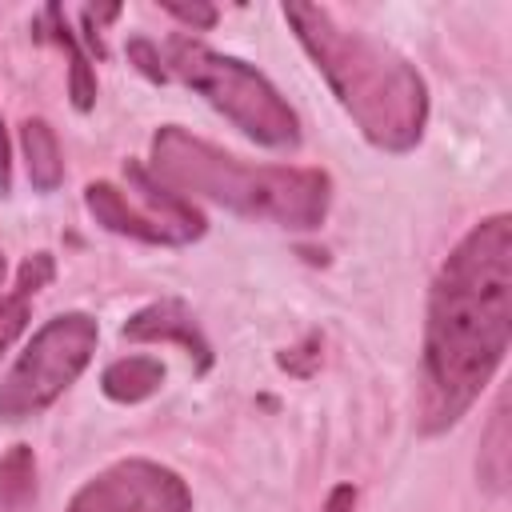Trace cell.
<instances>
[{
  "instance_id": "cell-1",
  "label": "cell",
  "mask_w": 512,
  "mask_h": 512,
  "mask_svg": "<svg viewBox=\"0 0 512 512\" xmlns=\"http://www.w3.org/2000/svg\"><path fill=\"white\" fill-rule=\"evenodd\" d=\"M512 340V216L496 212L468 228L448 252L424 320L420 432L436 436L460 424L492 384Z\"/></svg>"
},
{
  "instance_id": "cell-2",
  "label": "cell",
  "mask_w": 512,
  "mask_h": 512,
  "mask_svg": "<svg viewBox=\"0 0 512 512\" xmlns=\"http://www.w3.org/2000/svg\"><path fill=\"white\" fill-rule=\"evenodd\" d=\"M300 48L316 60L340 108L356 120L360 136L380 152H412L428 124L424 76L376 36L348 28L324 4H284Z\"/></svg>"
},
{
  "instance_id": "cell-3",
  "label": "cell",
  "mask_w": 512,
  "mask_h": 512,
  "mask_svg": "<svg viewBox=\"0 0 512 512\" xmlns=\"http://www.w3.org/2000/svg\"><path fill=\"white\" fill-rule=\"evenodd\" d=\"M152 176L176 196L212 200L236 216L268 220L288 232H312L332 204V180L320 168L244 164L232 152L192 136L180 124H164L152 136Z\"/></svg>"
},
{
  "instance_id": "cell-4",
  "label": "cell",
  "mask_w": 512,
  "mask_h": 512,
  "mask_svg": "<svg viewBox=\"0 0 512 512\" xmlns=\"http://www.w3.org/2000/svg\"><path fill=\"white\" fill-rule=\"evenodd\" d=\"M168 76L184 80L192 92H200L220 116H228L248 140L264 148H296L300 144V116L292 104L276 92V84L256 72L252 64L224 56L192 36H172L164 48Z\"/></svg>"
},
{
  "instance_id": "cell-5",
  "label": "cell",
  "mask_w": 512,
  "mask_h": 512,
  "mask_svg": "<svg viewBox=\"0 0 512 512\" xmlns=\"http://www.w3.org/2000/svg\"><path fill=\"white\" fill-rule=\"evenodd\" d=\"M96 344L100 324L88 312H60L48 324H40L28 348L0 380V420L20 424L52 408L64 396V388H72L76 376L88 368Z\"/></svg>"
},
{
  "instance_id": "cell-6",
  "label": "cell",
  "mask_w": 512,
  "mask_h": 512,
  "mask_svg": "<svg viewBox=\"0 0 512 512\" xmlns=\"http://www.w3.org/2000/svg\"><path fill=\"white\" fill-rule=\"evenodd\" d=\"M64 512H192V492L180 472L128 456L84 480Z\"/></svg>"
},
{
  "instance_id": "cell-7",
  "label": "cell",
  "mask_w": 512,
  "mask_h": 512,
  "mask_svg": "<svg viewBox=\"0 0 512 512\" xmlns=\"http://www.w3.org/2000/svg\"><path fill=\"white\" fill-rule=\"evenodd\" d=\"M120 336L132 340V344H180L196 360V372H208L212 368V344L200 332V324H196V316H192V308L184 300L144 304L140 312H132L124 320Z\"/></svg>"
},
{
  "instance_id": "cell-8",
  "label": "cell",
  "mask_w": 512,
  "mask_h": 512,
  "mask_svg": "<svg viewBox=\"0 0 512 512\" xmlns=\"http://www.w3.org/2000/svg\"><path fill=\"white\" fill-rule=\"evenodd\" d=\"M84 208L92 212V220L100 228H108L116 236H132V240H144V244H172V236L112 180H92L84 188Z\"/></svg>"
},
{
  "instance_id": "cell-9",
  "label": "cell",
  "mask_w": 512,
  "mask_h": 512,
  "mask_svg": "<svg viewBox=\"0 0 512 512\" xmlns=\"http://www.w3.org/2000/svg\"><path fill=\"white\" fill-rule=\"evenodd\" d=\"M52 276H56V260H52V252H32V256L20 264V272H16V288L0 300V352L28 328V304H32V296H36Z\"/></svg>"
},
{
  "instance_id": "cell-10",
  "label": "cell",
  "mask_w": 512,
  "mask_h": 512,
  "mask_svg": "<svg viewBox=\"0 0 512 512\" xmlns=\"http://www.w3.org/2000/svg\"><path fill=\"white\" fill-rule=\"evenodd\" d=\"M164 360L156 356H120L100 372V392L112 404H140L164 388Z\"/></svg>"
},
{
  "instance_id": "cell-11",
  "label": "cell",
  "mask_w": 512,
  "mask_h": 512,
  "mask_svg": "<svg viewBox=\"0 0 512 512\" xmlns=\"http://www.w3.org/2000/svg\"><path fill=\"white\" fill-rule=\"evenodd\" d=\"M36 28H48V36L68 52V64H72V72H68V96H72V108H76V112H92V104H96V72H92V64H88V56H84L76 32L68 28L64 8H60V4H48V8L40 12Z\"/></svg>"
},
{
  "instance_id": "cell-12",
  "label": "cell",
  "mask_w": 512,
  "mask_h": 512,
  "mask_svg": "<svg viewBox=\"0 0 512 512\" xmlns=\"http://www.w3.org/2000/svg\"><path fill=\"white\" fill-rule=\"evenodd\" d=\"M20 144H24V168L36 192H56L64 180V156H60V140L52 132L48 120L28 116L20 124Z\"/></svg>"
},
{
  "instance_id": "cell-13",
  "label": "cell",
  "mask_w": 512,
  "mask_h": 512,
  "mask_svg": "<svg viewBox=\"0 0 512 512\" xmlns=\"http://www.w3.org/2000/svg\"><path fill=\"white\" fill-rule=\"evenodd\" d=\"M36 496V452L28 444H12L0 456V512H24Z\"/></svg>"
},
{
  "instance_id": "cell-14",
  "label": "cell",
  "mask_w": 512,
  "mask_h": 512,
  "mask_svg": "<svg viewBox=\"0 0 512 512\" xmlns=\"http://www.w3.org/2000/svg\"><path fill=\"white\" fill-rule=\"evenodd\" d=\"M480 480L488 492H508V404L500 400L480 448Z\"/></svg>"
},
{
  "instance_id": "cell-15",
  "label": "cell",
  "mask_w": 512,
  "mask_h": 512,
  "mask_svg": "<svg viewBox=\"0 0 512 512\" xmlns=\"http://www.w3.org/2000/svg\"><path fill=\"white\" fill-rule=\"evenodd\" d=\"M128 60L152 80V84H168L172 76H168V68H164V56H160V48L152 44V40H144V36H132L128 40Z\"/></svg>"
},
{
  "instance_id": "cell-16",
  "label": "cell",
  "mask_w": 512,
  "mask_h": 512,
  "mask_svg": "<svg viewBox=\"0 0 512 512\" xmlns=\"http://www.w3.org/2000/svg\"><path fill=\"white\" fill-rule=\"evenodd\" d=\"M160 8L168 12V16H176L180 24H188L192 32H208L212 24H216V8L212 4H204V0H192V4H184V0H160Z\"/></svg>"
},
{
  "instance_id": "cell-17",
  "label": "cell",
  "mask_w": 512,
  "mask_h": 512,
  "mask_svg": "<svg viewBox=\"0 0 512 512\" xmlns=\"http://www.w3.org/2000/svg\"><path fill=\"white\" fill-rule=\"evenodd\" d=\"M276 364H280L284 372H292V376H312L316 364H320V336H308L300 348H284V352L276 356Z\"/></svg>"
},
{
  "instance_id": "cell-18",
  "label": "cell",
  "mask_w": 512,
  "mask_h": 512,
  "mask_svg": "<svg viewBox=\"0 0 512 512\" xmlns=\"http://www.w3.org/2000/svg\"><path fill=\"white\" fill-rule=\"evenodd\" d=\"M324 512H356V484H336L324 500Z\"/></svg>"
},
{
  "instance_id": "cell-19",
  "label": "cell",
  "mask_w": 512,
  "mask_h": 512,
  "mask_svg": "<svg viewBox=\"0 0 512 512\" xmlns=\"http://www.w3.org/2000/svg\"><path fill=\"white\" fill-rule=\"evenodd\" d=\"M12 192V152H8V132H4V120H0V196Z\"/></svg>"
}]
</instances>
